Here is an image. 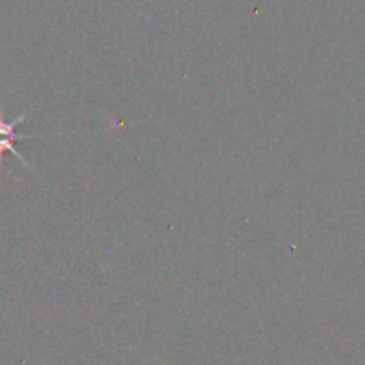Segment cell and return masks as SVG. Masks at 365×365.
I'll use <instances>...</instances> for the list:
<instances>
[{
    "mask_svg": "<svg viewBox=\"0 0 365 365\" xmlns=\"http://www.w3.org/2000/svg\"><path fill=\"white\" fill-rule=\"evenodd\" d=\"M26 138V135H20V136H0V165H2V156H4V153H11L13 156L19 158L20 161H22L24 165H26L29 170H34L33 167L29 165V161L26 160V158L22 156V154L19 153V150L15 149V142H19V140H24Z\"/></svg>",
    "mask_w": 365,
    "mask_h": 365,
    "instance_id": "cell-1",
    "label": "cell"
}]
</instances>
